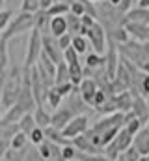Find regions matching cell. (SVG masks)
I'll list each match as a JSON object with an SVG mask.
<instances>
[{"instance_id":"cell-1","label":"cell","mask_w":149,"mask_h":161,"mask_svg":"<svg viewBox=\"0 0 149 161\" xmlns=\"http://www.w3.org/2000/svg\"><path fill=\"white\" fill-rule=\"evenodd\" d=\"M23 77H24V68L21 66H13L11 69L6 71L4 80H2V92H0V111H8L11 109L21 94L23 88Z\"/></svg>"},{"instance_id":"cell-2","label":"cell","mask_w":149,"mask_h":161,"mask_svg":"<svg viewBox=\"0 0 149 161\" xmlns=\"http://www.w3.org/2000/svg\"><path fill=\"white\" fill-rule=\"evenodd\" d=\"M36 30V13H26V11H19L8 25V28L0 34L4 40H11L15 36H21L24 32H32Z\"/></svg>"},{"instance_id":"cell-3","label":"cell","mask_w":149,"mask_h":161,"mask_svg":"<svg viewBox=\"0 0 149 161\" xmlns=\"http://www.w3.org/2000/svg\"><path fill=\"white\" fill-rule=\"evenodd\" d=\"M41 53H43V36H41L39 30H32L30 38H28V47H26V54H24V64L23 66L26 69L34 68L37 64V60H39V56H41Z\"/></svg>"},{"instance_id":"cell-4","label":"cell","mask_w":149,"mask_h":161,"mask_svg":"<svg viewBox=\"0 0 149 161\" xmlns=\"http://www.w3.org/2000/svg\"><path fill=\"white\" fill-rule=\"evenodd\" d=\"M86 38H88V43H90V47L93 49V53H97V54H106V28L99 23V21H95L93 23V26L86 32Z\"/></svg>"},{"instance_id":"cell-5","label":"cell","mask_w":149,"mask_h":161,"mask_svg":"<svg viewBox=\"0 0 149 161\" xmlns=\"http://www.w3.org/2000/svg\"><path fill=\"white\" fill-rule=\"evenodd\" d=\"M30 90H32V96H34V99H36L37 105H45L49 88H47V84L43 82V79H41V75H39V71H37L36 66L30 68Z\"/></svg>"},{"instance_id":"cell-6","label":"cell","mask_w":149,"mask_h":161,"mask_svg":"<svg viewBox=\"0 0 149 161\" xmlns=\"http://www.w3.org/2000/svg\"><path fill=\"white\" fill-rule=\"evenodd\" d=\"M88 129H90V120H88V116H86V114H78V116H74L73 120L62 129V135L71 141V139L78 137V135H84Z\"/></svg>"},{"instance_id":"cell-7","label":"cell","mask_w":149,"mask_h":161,"mask_svg":"<svg viewBox=\"0 0 149 161\" xmlns=\"http://www.w3.org/2000/svg\"><path fill=\"white\" fill-rule=\"evenodd\" d=\"M43 54H47L56 66H58L60 62H64V53H62V49L58 47V40L52 38L50 34L43 36Z\"/></svg>"},{"instance_id":"cell-8","label":"cell","mask_w":149,"mask_h":161,"mask_svg":"<svg viewBox=\"0 0 149 161\" xmlns=\"http://www.w3.org/2000/svg\"><path fill=\"white\" fill-rule=\"evenodd\" d=\"M76 88H78V92H80L84 103H86L88 107H93V99H95V94H97V90H99V86H97L95 79H91V77H84V80H82Z\"/></svg>"},{"instance_id":"cell-9","label":"cell","mask_w":149,"mask_h":161,"mask_svg":"<svg viewBox=\"0 0 149 161\" xmlns=\"http://www.w3.org/2000/svg\"><path fill=\"white\" fill-rule=\"evenodd\" d=\"M74 116H76V114H74V113L69 109V107H67V105H64V107H58V109L52 113V116H50V125L62 131V129H64V127H65L69 122L73 120Z\"/></svg>"},{"instance_id":"cell-10","label":"cell","mask_w":149,"mask_h":161,"mask_svg":"<svg viewBox=\"0 0 149 161\" xmlns=\"http://www.w3.org/2000/svg\"><path fill=\"white\" fill-rule=\"evenodd\" d=\"M125 30L131 38L138 43L149 41V25H140V23H125Z\"/></svg>"},{"instance_id":"cell-11","label":"cell","mask_w":149,"mask_h":161,"mask_svg":"<svg viewBox=\"0 0 149 161\" xmlns=\"http://www.w3.org/2000/svg\"><path fill=\"white\" fill-rule=\"evenodd\" d=\"M131 113L134 114V118H138V120L146 125V124H147V120H149V105H147V99H146V97H142V96H134Z\"/></svg>"},{"instance_id":"cell-12","label":"cell","mask_w":149,"mask_h":161,"mask_svg":"<svg viewBox=\"0 0 149 161\" xmlns=\"http://www.w3.org/2000/svg\"><path fill=\"white\" fill-rule=\"evenodd\" d=\"M132 146L140 152V156H149V129L144 125L132 139Z\"/></svg>"},{"instance_id":"cell-13","label":"cell","mask_w":149,"mask_h":161,"mask_svg":"<svg viewBox=\"0 0 149 161\" xmlns=\"http://www.w3.org/2000/svg\"><path fill=\"white\" fill-rule=\"evenodd\" d=\"M114 99H116V107H117V113H123V114L131 113L134 96H132L129 90H127V92H121V94H116V96H114Z\"/></svg>"},{"instance_id":"cell-14","label":"cell","mask_w":149,"mask_h":161,"mask_svg":"<svg viewBox=\"0 0 149 161\" xmlns=\"http://www.w3.org/2000/svg\"><path fill=\"white\" fill-rule=\"evenodd\" d=\"M62 101H64V97H62V94L58 92V88L56 86H52V88H49V92H47V99H45V109L50 113H54L58 107H62Z\"/></svg>"},{"instance_id":"cell-15","label":"cell","mask_w":149,"mask_h":161,"mask_svg":"<svg viewBox=\"0 0 149 161\" xmlns=\"http://www.w3.org/2000/svg\"><path fill=\"white\" fill-rule=\"evenodd\" d=\"M125 23H140V25H149V9L144 8H132L125 15Z\"/></svg>"},{"instance_id":"cell-16","label":"cell","mask_w":149,"mask_h":161,"mask_svg":"<svg viewBox=\"0 0 149 161\" xmlns=\"http://www.w3.org/2000/svg\"><path fill=\"white\" fill-rule=\"evenodd\" d=\"M50 36L52 38H60L64 34H67V23H65V15H60V17H50Z\"/></svg>"},{"instance_id":"cell-17","label":"cell","mask_w":149,"mask_h":161,"mask_svg":"<svg viewBox=\"0 0 149 161\" xmlns=\"http://www.w3.org/2000/svg\"><path fill=\"white\" fill-rule=\"evenodd\" d=\"M34 120H36V125L37 127H41V129H45V127H49L50 125V113L43 107V105H37L36 109H34Z\"/></svg>"},{"instance_id":"cell-18","label":"cell","mask_w":149,"mask_h":161,"mask_svg":"<svg viewBox=\"0 0 149 161\" xmlns=\"http://www.w3.org/2000/svg\"><path fill=\"white\" fill-rule=\"evenodd\" d=\"M105 56L103 54H97V53H88L86 54V60H84V68H88V69H93V71H97V69H103L105 68Z\"/></svg>"},{"instance_id":"cell-19","label":"cell","mask_w":149,"mask_h":161,"mask_svg":"<svg viewBox=\"0 0 149 161\" xmlns=\"http://www.w3.org/2000/svg\"><path fill=\"white\" fill-rule=\"evenodd\" d=\"M45 139H47V141H50V142H54V144H60V146H65V144H69V142H71L69 139H65V137L62 135V131H60V129H56V127H52V125L45 127Z\"/></svg>"},{"instance_id":"cell-20","label":"cell","mask_w":149,"mask_h":161,"mask_svg":"<svg viewBox=\"0 0 149 161\" xmlns=\"http://www.w3.org/2000/svg\"><path fill=\"white\" fill-rule=\"evenodd\" d=\"M65 82H71L69 77V66L65 62H60L56 66V75H54V86H60V84H65ZM73 84V82H71Z\"/></svg>"},{"instance_id":"cell-21","label":"cell","mask_w":149,"mask_h":161,"mask_svg":"<svg viewBox=\"0 0 149 161\" xmlns=\"http://www.w3.org/2000/svg\"><path fill=\"white\" fill-rule=\"evenodd\" d=\"M65 23H67V34L76 36V34H82V25H80V17L73 15L71 11L65 15Z\"/></svg>"},{"instance_id":"cell-22","label":"cell","mask_w":149,"mask_h":161,"mask_svg":"<svg viewBox=\"0 0 149 161\" xmlns=\"http://www.w3.org/2000/svg\"><path fill=\"white\" fill-rule=\"evenodd\" d=\"M36 127H37V125H36V120H34V114H32V113L24 114V116L19 120V131H21V133H24V135H30Z\"/></svg>"},{"instance_id":"cell-23","label":"cell","mask_w":149,"mask_h":161,"mask_svg":"<svg viewBox=\"0 0 149 161\" xmlns=\"http://www.w3.org/2000/svg\"><path fill=\"white\" fill-rule=\"evenodd\" d=\"M8 60H9V56H8V40H4L0 36V77H4L6 71H8Z\"/></svg>"},{"instance_id":"cell-24","label":"cell","mask_w":149,"mask_h":161,"mask_svg":"<svg viewBox=\"0 0 149 161\" xmlns=\"http://www.w3.org/2000/svg\"><path fill=\"white\" fill-rule=\"evenodd\" d=\"M67 13H69V4L67 2H54L47 9L49 17H60V15H67Z\"/></svg>"},{"instance_id":"cell-25","label":"cell","mask_w":149,"mask_h":161,"mask_svg":"<svg viewBox=\"0 0 149 161\" xmlns=\"http://www.w3.org/2000/svg\"><path fill=\"white\" fill-rule=\"evenodd\" d=\"M69 77H71L73 86H78V84L84 80V68H82V64H80V62L69 66Z\"/></svg>"},{"instance_id":"cell-26","label":"cell","mask_w":149,"mask_h":161,"mask_svg":"<svg viewBox=\"0 0 149 161\" xmlns=\"http://www.w3.org/2000/svg\"><path fill=\"white\" fill-rule=\"evenodd\" d=\"M71 47L78 53V56H80V54H86V53H88V49H90L88 38H86V36H80V34L73 36V43H71Z\"/></svg>"},{"instance_id":"cell-27","label":"cell","mask_w":149,"mask_h":161,"mask_svg":"<svg viewBox=\"0 0 149 161\" xmlns=\"http://www.w3.org/2000/svg\"><path fill=\"white\" fill-rule=\"evenodd\" d=\"M28 148H30V144L26 146V148H23V150H15V148H8V152L4 154V161H24L26 158V152H28Z\"/></svg>"},{"instance_id":"cell-28","label":"cell","mask_w":149,"mask_h":161,"mask_svg":"<svg viewBox=\"0 0 149 161\" xmlns=\"http://www.w3.org/2000/svg\"><path fill=\"white\" fill-rule=\"evenodd\" d=\"M30 144V141H28V135H24V133H17L13 139H11V146L9 148H15V150H23V148H26Z\"/></svg>"},{"instance_id":"cell-29","label":"cell","mask_w":149,"mask_h":161,"mask_svg":"<svg viewBox=\"0 0 149 161\" xmlns=\"http://www.w3.org/2000/svg\"><path fill=\"white\" fill-rule=\"evenodd\" d=\"M76 154H78V150L71 142L62 146V161H76Z\"/></svg>"},{"instance_id":"cell-30","label":"cell","mask_w":149,"mask_h":161,"mask_svg":"<svg viewBox=\"0 0 149 161\" xmlns=\"http://www.w3.org/2000/svg\"><path fill=\"white\" fill-rule=\"evenodd\" d=\"M28 141H30V144H32V146H39V144L45 141V129L36 127V129L28 135Z\"/></svg>"},{"instance_id":"cell-31","label":"cell","mask_w":149,"mask_h":161,"mask_svg":"<svg viewBox=\"0 0 149 161\" xmlns=\"http://www.w3.org/2000/svg\"><path fill=\"white\" fill-rule=\"evenodd\" d=\"M21 11L37 13L39 11V0H21Z\"/></svg>"},{"instance_id":"cell-32","label":"cell","mask_w":149,"mask_h":161,"mask_svg":"<svg viewBox=\"0 0 149 161\" xmlns=\"http://www.w3.org/2000/svg\"><path fill=\"white\" fill-rule=\"evenodd\" d=\"M138 90H140V96L142 97H149V73H142V79H140V86H138Z\"/></svg>"},{"instance_id":"cell-33","label":"cell","mask_w":149,"mask_h":161,"mask_svg":"<svg viewBox=\"0 0 149 161\" xmlns=\"http://www.w3.org/2000/svg\"><path fill=\"white\" fill-rule=\"evenodd\" d=\"M64 62L67 64V66H71V64H78L80 60H78V53L74 51L73 47H69L67 51H64Z\"/></svg>"},{"instance_id":"cell-34","label":"cell","mask_w":149,"mask_h":161,"mask_svg":"<svg viewBox=\"0 0 149 161\" xmlns=\"http://www.w3.org/2000/svg\"><path fill=\"white\" fill-rule=\"evenodd\" d=\"M69 11L76 15V17H82L84 13H86V8H84V2L82 0H73L71 4H69Z\"/></svg>"},{"instance_id":"cell-35","label":"cell","mask_w":149,"mask_h":161,"mask_svg":"<svg viewBox=\"0 0 149 161\" xmlns=\"http://www.w3.org/2000/svg\"><path fill=\"white\" fill-rule=\"evenodd\" d=\"M11 19H13V13H11L9 9H2V11H0V34L8 28V25H9Z\"/></svg>"},{"instance_id":"cell-36","label":"cell","mask_w":149,"mask_h":161,"mask_svg":"<svg viewBox=\"0 0 149 161\" xmlns=\"http://www.w3.org/2000/svg\"><path fill=\"white\" fill-rule=\"evenodd\" d=\"M71 43H73V36H71V34H64V36L58 38V47L62 49V53L67 51V49L71 47Z\"/></svg>"},{"instance_id":"cell-37","label":"cell","mask_w":149,"mask_h":161,"mask_svg":"<svg viewBox=\"0 0 149 161\" xmlns=\"http://www.w3.org/2000/svg\"><path fill=\"white\" fill-rule=\"evenodd\" d=\"M24 161H45V159H43V158H41V154L37 152V146H32V144H30V148H28V152H26Z\"/></svg>"},{"instance_id":"cell-38","label":"cell","mask_w":149,"mask_h":161,"mask_svg":"<svg viewBox=\"0 0 149 161\" xmlns=\"http://www.w3.org/2000/svg\"><path fill=\"white\" fill-rule=\"evenodd\" d=\"M121 156H123V158H125L127 161H140V158H142V156H140V152H138L134 146H131L129 150H125Z\"/></svg>"},{"instance_id":"cell-39","label":"cell","mask_w":149,"mask_h":161,"mask_svg":"<svg viewBox=\"0 0 149 161\" xmlns=\"http://www.w3.org/2000/svg\"><path fill=\"white\" fill-rule=\"evenodd\" d=\"M108 97H110V96H108L105 90H101V88H99V90H97V94H95V99H93V107H95V109H97V107H101Z\"/></svg>"},{"instance_id":"cell-40","label":"cell","mask_w":149,"mask_h":161,"mask_svg":"<svg viewBox=\"0 0 149 161\" xmlns=\"http://www.w3.org/2000/svg\"><path fill=\"white\" fill-rule=\"evenodd\" d=\"M56 88H58V92L62 94V97H64V99H65V97H67V96H69V94H71V92L74 90V86L71 84V82H65V84H60V86H56Z\"/></svg>"},{"instance_id":"cell-41","label":"cell","mask_w":149,"mask_h":161,"mask_svg":"<svg viewBox=\"0 0 149 161\" xmlns=\"http://www.w3.org/2000/svg\"><path fill=\"white\" fill-rule=\"evenodd\" d=\"M56 0H39V9H43V11H47L52 4H54Z\"/></svg>"},{"instance_id":"cell-42","label":"cell","mask_w":149,"mask_h":161,"mask_svg":"<svg viewBox=\"0 0 149 161\" xmlns=\"http://www.w3.org/2000/svg\"><path fill=\"white\" fill-rule=\"evenodd\" d=\"M138 8L147 9V8H149V0H138Z\"/></svg>"},{"instance_id":"cell-43","label":"cell","mask_w":149,"mask_h":161,"mask_svg":"<svg viewBox=\"0 0 149 161\" xmlns=\"http://www.w3.org/2000/svg\"><path fill=\"white\" fill-rule=\"evenodd\" d=\"M144 53H146V58H147V62H149V41L144 43Z\"/></svg>"},{"instance_id":"cell-44","label":"cell","mask_w":149,"mask_h":161,"mask_svg":"<svg viewBox=\"0 0 149 161\" xmlns=\"http://www.w3.org/2000/svg\"><path fill=\"white\" fill-rule=\"evenodd\" d=\"M119 2H121V0H108V4H110V6H114V8H116Z\"/></svg>"},{"instance_id":"cell-45","label":"cell","mask_w":149,"mask_h":161,"mask_svg":"<svg viewBox=\"0 0 149 161\" xmlns=\"http://www.w3.org/2000/svg\"><path fill=\"white\" fill-rule=\"evenodd\" d=\"M4 4H6V0H0V11L4 9Z\"/></svg>"},{"instance_id":"cell-46","label":"cell","mask_w":149,"mask_h":161,"mask_svg":"<svg viewBox=\"0 0 149 161\" xmlns=\"http://www.w3.org/2000/svg\"><path fill=\"white\" fill-rule=\"evenodd\" d=\"M116 161H127V159H125L123 156H119V158H117V159H116Z\"/></svg>"},{"instance_id":"cell-47","label":"cell","mask_w":149,"mask_h":161,"mask_svg":"<svg viewBox=\"0 0 149 161\" xmlns=\"http://www.w3.org/2000/svg\"><path fill=\"white\" fill-rule=\"evenodd\" d=\"M56 2H67V4H71L73 0H56Z\"/></svg>"},{"instance_id":"cell-48","label":"cell","mask_w":149,"mask_h":161,"mask_svg":"<svg viewBox=\"0 0 149 161\" xmlns=\"http://www.w3.org/2000/svg\"><path fill=\"white\" fill-rule=\"evenodd\" d=\"M2 116H4V114H2V111H0V127H2Z\"/></svg>"},{"instance_id":"cell-49","label":"cell","mask_w":149,"mask_h":161,"mask_svg":"<svg viewBox=\"0 0 149 161\" xmlns=\"http://www.w3.org/2000/svg\"><path fill=\"white\" fill-rule=\"evenodd\" d=\"M146 127H147V129H149V120H147V124H146Z\"/></svg>"},{"instance_id":"cell-50","label":"cell","mask_w":149,"mask_h":161,"mask_svg":"<svg viewBox=\"0 0 149 161\" xmlns=\"http://www.w3.org/2000/svg\"><path fill=\"white\" fill-rule=\"evenodd\" d=\"M90 2H101V0H90Z\"/></svg>"},{"instance_id":"cell-51","label":"cell","mask_w":149,"mask_h":161,"mask_svg":"<svg viewBox=\"0 0 149 161\" xmlns=\"http://www.w3.org/2000/svg\"><path fill=\"white\" fill-rule=\"evenodd\" d=\"M146 158H147V161H149V156H146Z\"/></svg>"},{"instance_id":"cell-52","label":"cell","mask_w":149,"mask_h":161,"mask_svg":"<svg viewBox=\"0 0 149 161\" xmlns=\"http://www.w3.org/2000/svg\"><path fill=\"white\" fill-rule=\"evenodd\" d=\"M0 161H4V159H0Z\"/></svg>"},{"instance_id":"cell-53","label":"cell","mask_w":149,"mask_h":161,"mask_svg":"<svg viewBox=\"0 0 149 161\" xmlns=\"http://www.w3.org/2000/svg\"><path fill=\"white\" fill-rule=\"evenodd\" d=\"M0 86H2V84H0Z\"/></svg>"},{"instance_id":"cell-54","label":"cell","mask_w":149,"mask_h":161,"mask_svg":"<svg viewBox=\"0 0 149 161\" xmlns=\"http://www.w3.org/2000/svg\"><path fill=\"white\" fill-rule=\"evenodd\" d=\"M147 9H149V8H147Z\"/></svg>"}]
</instances>
